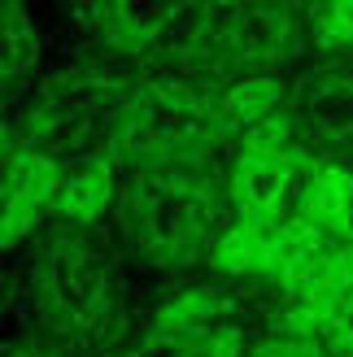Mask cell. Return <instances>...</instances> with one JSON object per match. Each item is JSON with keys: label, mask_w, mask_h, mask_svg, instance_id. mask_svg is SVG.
<instances>
[{"label": "cell", "mask_w": 353, "mask_h": 357, "mask_svg": "<svg viewBox=\"0 0 353 357\" xmlns=\"http://www.w3.org/2000/svg\"><path fill=\"white\" fill-rule=\"evenodd\" d=\"M253 357H323V353H319V340L288 331V335H275V340L257 344V349H253Z\"/></svg>", "instance_id": "9"}, {"label": "cell", "mask_w": 353, "mask_h": 357, "mask_svg": "<svg viewBox=\"0 0 353 357\" xmlns=\"http://www.w3.org/2000/svg\"><path fill=\"white\" fill-rule=\"evenodd\" d=\"M288 261V222L279 218H240L214 244V266L227 275L249 279H279Z\"/></svg>", "instance_id": "2"}, {"label": "cell", "mask_w": 353, "mask_h": 357, "mask_svg": "<svg viewBox=\"0 0 353 357\" xmlns=\"http://www.w3.org/2000/svg\"><path fill=\"white\" fill-rule=\"evenodd\" d=\"M319 162L301 157L296 149H244L232 166V201L240 218H279L292 222L296 201L310 183Z\"/></svg>", "instance_id": "1"}, {"label": "cell", "mask_w": 353, "mask_h": 357, "mask_svg": "<svg viewBox=\"0 0 353 357\" xmlns=\"http://www.w3.org/2000/svg\"><path fill=\"white\" fill-rule=\"evenodd\" d=\"M314 35L327 48H353V0H331L314 9Z\"/></svg>", "instance_id": "8"}, {"label": "cell", "mask_w": 353, "mask_h": 357, "mask_svg": "<svg viewBox=\"0 0 353 357\" xmlns=\"http://www.w3.org/2000/svg\"><path fill=\"white\" fill-rule=\"evenodd\" d=\"M292 222L310 227H353V174L336 162H319L296 201Z\"/></svg>", "instance_id": "3"}, {"label": "cell", "mask_w": 353, "mask_h": 357, "mask_svg": "<svg viewBox=\"0 0 353 357\" xmlns=\"http://www.w3.org/2000/svg\"><path fill=\"white\" fill-rule=\"evenodd\" d=\"M284 100V87L275 79H240L218 105V131H240V127H257L266 122L271 109Z\"/></svg>", "instance_id": "6"}, {"label": "cell", "mask_w": 353, "mask_h": 357, "mask_svg": "<svg viewBox=\"0 0 353 357\" xmlns=\"http://www.w3.org/2000/svg\"><path fill=\"white\" fill-rule=\"evenodd\" d=\"M35 61V35L22 5H5V75H22Z\"/></svg>", "instance_id": "7"}, {"label": "cell", "mask_w": 353, "mask_h": 357, "mask_svg": "<svg viewBox=\"0 0 353 357\" xmlns=\"http://www.w3.org/2000/svg\"><path fill=\"white\" fill-rule=\"evenodd\" d=\"M296 335H310V340H323L331 353L353 357V283L340 288L331 301L314 310H296V323L288 327Z\"/></svg>", "instance_id": "5"}, {"label": "cell", "mask_w": 353, "mask_h": 357, "mask_svg": "<svg viewBox=\"0 0 353 357\" xmlns=\"http://www.w3.org/2000/svg\"><path fill=\"white\" fill-rule=\"evenodd\" d=\"M114 196V174L100 157H87L79 166H66L57 174V192H52V209L66 213V218H79V222H92L105 213Z\"/></svg>", "instance_id": "4"}]
</instances>
